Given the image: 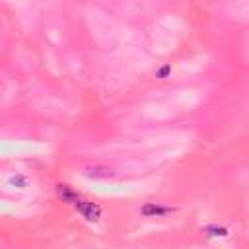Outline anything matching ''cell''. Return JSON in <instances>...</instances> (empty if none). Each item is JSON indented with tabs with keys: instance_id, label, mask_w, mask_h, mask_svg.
I'll return each instance as SVG.
<instances>
[{
	"instance_id": "cell-1",
	"label": "cell",
	"mask_w": 249,
	"mask_h": 249,
	"mask_svg": "<svg viewBox=\"0 0 249 249\" xmlns=\"http://www.w3.org/2000/svg\"><path fill=\"white\" fill-rule=\"evenodd\" d=\"M84 175L93 179V181H97V179H111L115 175V171L111 167H107V165H91V167H86Z\"/></svg>"
}]
</instances>
